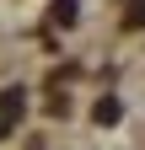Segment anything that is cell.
<instances>
[{
    "instance_id": "6da1fadb",
    "label": "cell",
    "mask_w": 145,
    "mask_h": 150,
    "mask_svg": "<svg viewBox=\"0 0 145 150\" xmlns=\"http://www.w3.org/2000/svg\"><path fill=\"white\" fill-rule=\"evenodd\" d=\"M22 102H27V97H22V86H11L6 97H0V139H6V134H11V123L22 118Z\"/></svg>"
},
{
    "instance_id": "7a4b0ae2",
    "label": "cell",
    "mask_w": 145,
    "mask_h": 150,
    "mask_svg": "<svg viewBox=\"0 0 145 150\" xmlns=\"http://www.w3.org/2000/svg\"><path fill=\"white\" fill-rule=\"evenodd\" d=\"M92 118H97V123H102V129H107V123H118V118H124V107H118V102H113V97H102V102H97V107H92Z\"/></svg>"
},
{
    "instance_id": "3957f363",
    "label": "cell",
    "mask_w": 145,
    "mask_h": 150,
    "mask_svg": "<svg viewBox=\"0 0 145 150\" xmlns=\"http://www.w3.org/2000/svg\"><path fill=\"white\" fill-rule=\"evenodd\" d=\"M54 27H70V22H75V0H54Z\"/></svg>"
},
{
    "instance_id": "277c9868",
    "label": "cell",
    "mask_w": 145,
    "mask_h": 150,
    "mask_svg": "<svg viewBox=\"0 0 145 150\" xmlns=\"http://www.w3.org/2000/svg\"><path fill=\"white\" fill-rule=\"evenodd\" d=\"M129 16H124V27H145V0H124Z\"/></svg>"
}]
</instances>
